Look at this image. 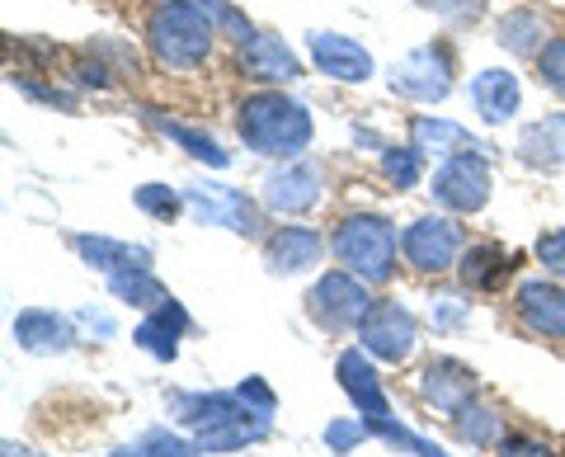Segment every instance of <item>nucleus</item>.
<instances>
[{
    "instance_id": "1",
    "label": "nucleus",
    "mask_w": 565,
    "mask_h": 457,
    "mask_svg": "<svg viewBox=\"0 0 565 457\" xmlns=\"http://www.w3.org/2000/svg\"><path fill=\"white\" fill-rule=\"evenodd\" d=\"M166 406H170L174 425H184L193 438H199V448L207 457L255 448L274 434V415L255 411L236 386L232 392H170Z\"/></svg>"
},
{
    "instance_id": "2",
    "label": "nucleus",
    "mask_w": 565,
    "mask_h": 457,
    "mask_svg": "<svg viewBox=\"0 0 565 457\" xmlns=\"http://www.w3.org/2000/svg\"><path fill=\"white\" fill-rule=\"evenodd\" d=\"M236 132L264 161H302V151L316 137V123L302 99H292L282 91H255L241 99Z\"/></svg>"
},
{
    "instance_id": "3",
    "label": "nucleus",
    "mask_w": 565,
    "mask_h": 457,
    "mask_svg": "<svg viewBox=\"0 0 565 457\" xmlns=\"http://www.w3.org/2000/svg\"><path fill=\"white\" fill-rule=\"evenodd\" d=\"M217 24L199 0H161L147 20V47L166 72H199L212 57Z\"/></svg>"
},
{
    "instance_id": "4",
    "label": "nucleus",
    "mask_w": 565,
    "mask_h": 457,
    "mask_svg": "<svg viewBox=\"0 0 565 457\" xmlns=\"http://www.w3.org/2000/svg\"><path fill=\"white\" fill-rule=\"evenodd\" d=\"M396 226L382 213H349L330 236V255L340 269L359 274L363 284H386L396 274Z\"/></svg>"
},
{
    "instance_id": "5",
    "label": "nucleus",
    "mask_w": 565,
    "mask_h": 457,
    "mask_svg": "<svg viewBox=\"0 0 565 457\" xmlns=\"http://www.w3.org/2000/svg\"><path fill=\"white\" fill-rule=\"evenodd\" d=\"M373 284H363L359 274L349 269H326L316 284L307 288V316L316 330H326V336H353L367 311L377 307V297L367 293Z\"/></svg>"
},
{
    "instance_id": "6",
    "label": "nucleus",
    "mask_w": 565,
    "mask_h": 457,
    "mask_svg": "<svg viewBox=\"0 0 565 457\" xmlns=\"http://www.w3.org/2000/svg\"><path fill=\"white\" fill-rule=\"evenodd\" d=\"M486 151L490 147H467V151L448 156V161H438L434 180H429V193H434V203L444 208V213L471 217V213H481V208L490 203L494 180H490Z\"/></svg>"
},
{
    "instance_id": "7",
    "label": "nucleus",
    "mask_w": 565,
    "mask_h": 457,
    "mask_svg": "<svg viewBox=\"0 0 565 457\" xmlns=\"http://www.w3.org/2000/svg\"><path fill=\"white\" fill-rule=\"evenodd\" d=\"M184 199H189V213L199 217L203 226H222L232 236H245L255 241L264 232V213L245 189H232V184H217V180H193L184 184Z\"/></svg>"
},
{
    "instance_id": "8",
    "label": "nucleus",
    "mask_w": 565,
    "mask_h": 457,
    "mask_svg": "<svg viewBox=\"0 0 565 457\" xmlns=\"http://www.w3.org/2000/svg\"><path fill=\"white\" fill-rule=\"evenodd\" d=\"M462 251H467V236L448 213H424L401 232V259L415 274H448L457 269Z\"/></svg>"
},
{
    "instance_id": "9",
    "label": "nucleus",
    "mask_w": 565,
    "mask_h": 457,
    "mask_svg": "<svg viewBox=\"0 0 565 457\" xmlns=\"http://www.w3.org/2000/svg\"><path fill=\"white\" fill-rule=\"evenodd\" d=\"M452 47L448 43H424L411 47L405 57L386 72L392 91L401 99H415V104H444L452 95Z\"/></svg>"
},
{
    "instance_id": "10",
    "label": "nucleus",
    "mask_w": 565,
    "mask_h": 457,
    "mask_svg": "<svg viewBox=\"0 0 565 457\" xmlns=\"http://www.w3.org/2000/svg\"><path fill=\"white\" fill-rule=\"evenodd\" d=\"M321 199H326V170L316 161H307V156L302 161L274 166L269 174H264V184H259L264 213H278V217H302Z\"/></svg>"
},
{
    "instance_id": "11",
    "label": "nucleus",
    "mask_w": 565,
    "mask_h": 457,
    "mask_svg": "<svg viewBox=\"0 0 565 457\" xmlns=\"http://www.w3.org/2000/svg\"><path fill=\"white\" fill-rule=\"evenodd\" d=\"M307 52H311V66L340 85H363L377 76V62L359 39L349 33H334V29H311L307 33Z\"/></svg>"
},
{
    "instance_id": "12",
    "label": "nucleus",
    "mask_w": 565,
    "mask_h": 457,
    "mask_svg": "<svg viewBox=\"0 0 565 457\" xmlns=\"http://www.w3.org/2000/svg\"><path fill=\"white\" fill-rule=\"evenodd\" d=\"M359 344L382 363H405L419 344V326L401 302H377L359 326Z\"/></svg>"
},
{
    "instance_id": "13",
    "label": "nucleus",
    "mask_w": 565,
    "mask_h": 457,
    "mask_svg": "<svg viewBox=\"0 0 565 457\" xmlns=\"http://www.w3.org/2000/svg\"><path fill=\"white\" fill-rule=\"evenodd\" d=\"M236 66L250 81L269 85V91H278V85H292L297 76H302V62H297V52L282 43V39H274V33H264V29H250L236 43Z\"/></svg>"
},
{
    "instance_id": "14",
    "label": "nucleus",
    "mask_w": 565,
    "mask_h": 457,
    "mask_svg": "<svg viewBox=\"0 0 565 457\" xmlns=\"http://www.w3.org/2000/svg\"><path fill=\"white\" fill-rule=\"evenodd\" d=\"M334 378H340L344 396L359 406L363 419H386L392 415V396H386V386H382L377 368H373V354H367L363 344L340 349V359H334Z\"/></svg>"
},
{
    "instance_id": "15",
    "label": "nucleus",
    "mask_w": 565,
    "mask_h": 457,
    "mask_svg": "<svg viewBox=\"0 0 565 457\" xmlns=\"http://www.w3.org/2000/svg\"><path fill=\"white\" fill-rule=\"evenodd\" d=\"M330 251V241L316 232V226H278V232L264 236V265L274 278H292L321 265V255Z\"/></svg>"
},
{
    "instance_id": "16",
    "label": "nucleus",
    "mask_w": 565,
    "mask_h": 457,
    "mask_svg": "<svg viewBox=\"0 0 565 457\" xmlns=\"http://www.w3.org/2000/svg\"><path fill=\"white\" fill-rule=\"evenodd\" d=\"M415 386H419V396L429 401L434 411H444V415H457L462 406H471L476 392H481L476 373L467 363H457V359H429L415 373Z\"/></svg>"
},
{
    "instance_id": "17",
    "label": "nucleus",
    "mask_w": 565,
    "mask_h": 457,
    "mask_svg": "<svg viewBox=\"0 0 565 457\" xmlns=\"http://www.w3.org/2000/svg\"><path fill=\"white\" fill-rule=\"evenodd\" d=\"M519 321L542 340H565V284L556 278H523L514 293Z\"/></svg>"
},
{
    "instance_id": "18",
    "label": "nucleus",
    "mask_w": 565,
    "mask_h": 457,
    "mask_svg": "<svg viewBox=\"0 0 565 457\" xmlns=\"http://www.w3.org/2000/svg\"><path fill=\"white\" fill-rule=\"evenodd\" d=\"M14 344L24 349V354H39V359H52V354H66L71 344H76V321L62 311H47V307H24L20 316H14L10 326Z\"/></svg>"
},
{
    "instance_id": "19",
    "label": "nucleus",
    "mask_w": 565,
    "mask_h": 457,
    "mask_svg": "<svg viewBox=\"0 0 565 457\" xmlns=\"http://www.w3.org/2000/svg\"><path fill=\"white\" fill-rule=\"evenodd\" d=\"M193 330V321H189V311H184V302H161L156 311H147L141 321L132 326V344L141 349V354H151L156 363H174L180 359V340Z\"/></svg>"
},
{
    "instance_id": "20",
    "label": "nucleus",
    "mask_w": 565,
    "mask_h": 457,
    "mask_svg": "<svg viewBox=\"0 0 565 457\" xmlns=\"http://www.w3.org/2000/svg\"><path fill=\"white\" fill-rule=\"evenodd\" d=\"M467 95H471L476 118L490 123V128H500V123H509V118L519 114V104H523V81H519L514 72H504V66H486V72L471 76Z\"/></svg>"
},
{
    "instance_id": "21",
    "label": "nucleus",
    "mask_w": 565,
    "mask_h": 457,
    "mask_svg": "<svg viewBox=\"0 0 565 457\" xmlns=\"http://www.w3.org/2000/svg\"><path fill=\"white\" fill-rule=\"evenodd\" d=\"M71 251H76L90 269H99L104 278L118 274V269H151V259H156L147 245H132V241H118V236H99V232H76V236H71Z\"/></svg>"
},
{
    "instance_id": "22",
    "label": "nucleus",
    "mask_w": 565,
    "mask_h": 457,
    "mask_svg": "<svg viewBox=\"0 0 565 457\" xmlns=\"http://www.w3.org/2000/svg\"><path fill=\"white\" fill-rule=\"evenodd\" d=\"M141 118H147V123H151V128L161 132V137H170V142L180 147L184 156H193V161H199V166H207V170H226V166H232V151H222V142H217V137H212V132H203V128H193V123L166 118L161 109H147Z\"/></svg>"
},
{
    "instance_id": "23",
    "label": "nucleus",
    "mask_w": 565,
    "mask_h": 457,
    "mask_svg": "<svg viewBox=\"0 0 565 457\" xmlns=\"http://www.w3.org/2000/svg\"><path fill=\"white\" fill-rule=\"evenodd\" d=\"M509 274H514V255L494 241H476L462 251V259H457V278L467 284V293H494Z\"/></svg>"
},
{
    "instance_id": "24",
    "label": "nucleus",
    "mask_w": 565,
    "mask_h": 457,
    "mask_svg": "<svg viewBox=\"0 0 565 457\" xmlns=\"http://www.w3.org/2000/svg\"><path fill=\"white\" fill-rule=\"evenodd\" d=\"M411 147L424 151V161H448V156L457 151H467V147H481L476 137L462 128V123H452V118H438V114H415L411 118Z\"/></svg>"
},
{
    "instance_id": "25",
    "label": "nucleus",
    "mask_w": 565,
    "mask_h": 457,
    "mask_svg": "<svg viewBox=\"0 0 565 457\" xmlns=\"http://www.w3.org/2000/svg\"><path fill=\"white\" fill-rule=\"evenodd\" d=\"M494 43H500L509 57H533L537 62V52L552 43V33H546V20L537 10H509L504 20H500V29H494Z\"/></svg>"
},
{
    "instance_id": "26",
    "label": "nucleus",
    "mask_w": 565,
    "mask_h": 457,
    "mask_svg": "<svg viewBox=\"0 0 565 457\" xmlns=\"http://www.w3.org/2000/svg\"><path fill=\"white\" fill-rule=\"evenodd\" d=\"M519 156L537 170H556V161L565 156V118L527 123V128L519 132Z\"/></svg>"
},
{
    "instance_id": "27",
    "label": "nucleus",
    "mask_w": 565,
    "mask_h": 457,
    "mask_svg": "<svg viewBox=\"0 0 565 457\" xmlns=\"http://www.w3.org/2000/svg\"><path fill=\"white\" fill-rule=\"evenodd\" d=\"M109 293H114V302L141 307V311H156L161 302H170V288L151 269H118V274H109Z\"/></svg>"
},
{
    "instance_id": "28",
    "label": "nucleus",
    "mask_w": 565,
    "mask_h": 457,
    "mask_svg": "<svg viewBox=\"0 0 565 457\" xmlns=\"http://www.w3.org/2000/svg\"><path fill=\"white\" fill-rule=\"evenodd\" d=\"M452 429L462 444L471 448H500V438H504V415L494 411V406H481V401H471V406H462L452 415Z\"/></svg>"
},
{
    "instance_id": "29",
    "label": "nucleus",
    "mask_w": 565,
    "mask_h": 457,
    "mask_svg": "<svg viewBox=\"0 0 565 457\" xmlns=\"http://www.w3.org/2000/svg\"><path fill=\"white\" fill-rule=\"evenodd\" d=\"M132 203L147 217H156V222H174L189 208L184 189H170V184H141V189H132Z\"/></svg>"
},
{
    "instance_id": "30",
    "label": "nucleus",
    "mask_w": 565,
    "mask_h": 457,
    "mask_svg": "<svg viewBox=\"0 0 565 457\" xmlns=\"http://www.w3.org/2000/svg\"><path fill=\"white\" fill-rule=\"evenodd\" d=\"M373 425V438H382V444H392V448H401V453H415V457H448L444 448L434 444V438H424V434H415V429H405L401 419H367Z\"/></svg>"
},
{
    "instance_id": "31",
    "label": "nucleus",
    "mask_w": 565,
    "mask_h": 457,
    "mask_svg": "<svg viewBox=\"0 0 565 457\" xmlns=\"http://www.w3.org/2000/svg\"><path fill=\"white\" fill-rule=\"evenodd\" d=\"M137 448H141V457H203L199 438H184L180 429H170V425H151L147 434L137 438Z\"/></svg>"
},
{
    "instance_id": "32",
    "label": "nucleus",
    "mask_w": 565,
    "mask_h": 457,
    "mask_svg": "<svg viewBox=\"0 0 565 457\" xmlns=\"http://www.w3.org/2000/svg\"><path fill=\"white\" fill-rule=\"evenodd\" d=\"M382 174L396 189H419V180H424V151H415V147H382Z\"/></svg>"
},
{
    "instance_id": "33",
    "label": "nucleus",
    "mask_w": 565,
    "mask_h": 457,
    "mask_svg": "<svg viewBox=\"0 0 565 457\" xmlns=\"http://www.w3.org/2000/svg\"><path fill=\"white\" fill-rule=\"evenodd\" d=\"M373 438V425H367L363 415H344V419H330L326 425V448L330 453H353L359 444Z\"/></svg>"
},
{
    "instance_id": "34",
    "label": "nucleus",
    "mask_w": 565,
    "mask_h": 457,
    "mask_svg": "<svg viewBox=\"0 0 565 457\" xmlns=\"http://www.w3.org/2000/svg\"><path fill=\"white\" fill-rule=\"evenodd\" d=\"M537 76L556 99H565V39H552L537 52Z\"/></svg>"
},
{
    "instance_id": "35",
    "label": "nucleus",
    "mask_w": 565,
    "mask_h": 457,
    "mask_svg": "<svg viewBox=\"0 0 565 457\" xmlns=\"http://www.w3.org/2000/svg\"><path fill=\"white\" fill-rule=\"evenodd\" d=\"M533 251H537V259H542L546 278H556V284H565V226H552V232H542Z\"/></svg>"
},
{
    "instance_id": "36",
    "label": "nucleus",
    "mask_w": 565,
    "mask_h": 457,
    "mask_svg": "<svg viewBox=\"0 0 565 457\" xmlns=\"http://www.w3.org/2000/svg\"><path fill=\"white\" fill-rule=\"evenodd\" d=\"M419 6L448 24H476L486 14V0H419Z\"/></svg>"
},
{
    "instance_id": "37",
    "label": "nucleus",
    "mask_w": 565,
    "mask_h": 457,
    "mask_svg": "<svg viewBox=\"0 0 565 457\" xmlns=\"http://www.w3.org/2000/svg\"><path fill=\"white\" fill-rule=\"evenodd\" d=\"M434 326L438 330H457V326H467V316H471V302H462V297H434Z\"/></svg>"
},
{
    "instance_id": "38",
    "label": "nucleus",
    "mask_w": 565,
    "mask_h": 457,
    "mask_svg": "<svg viewBox=\"0 0 565 457\" xmlns=\"http://www.w3.org/2000/svg\"><path fill=\"white\" fill-rule=\"evenodd\" d=\"M494 457H556L552 448L542 444V438H527V434H504Z\"/></svg>"
},
{
    "instance_id": "39",
    "label": "nucleus",
    "mask_w": 565,
    "mask_h": 457,
    "mask_svg": "<svg viewBox=\"0 0 565 457\" xmlns=\"http://www.w3.org/2000/svg\"><path fill=\"white\" fill-rule=\"evenodd\" d=\"M236 392L250 401L255 411H264V415H274V411H278V396H274V386L264 382V378H245V382H236Z\"/></svg>"
},
{
    "instance_id": "40",
    "label": "nucleus",
    "mask_w": 565,
    "mask_h": 457,
    "mask_svg": "<svg viewBox=\"0 0 565 457\" xmlns=\"http://www.w3.org/2000/svg\"><path fill=\"white\" fill-rule=\"evenodd\" d=\"M76 326H85V330H95V336H104V340H114L118 336V321L109 311H95V307H85L81 316H76Z\"/></svg>"
},
{
    "instance_id": "41",
    "label": "nucleus",
    "mask_w": 565,
    "mask_h": 457,
    "mask_svg": "<svg viewBox=\"0 0 565 457\" xmlns=\"http://www.w3.org/2000/svg\"><path fill=\"white\" fill-rule=\"evenodd\" d=\"M0 457H47L39 448H29V444H14V438H6V448H0Z\"/></svg>"
},
{
    "instance_id": "42",
    "label": "nucleus",
    "mask_w": 565,
    "mask_h": 457,
    "mask_svg": "<svg viewBox=\"0 0 565 457\" xmlns=\"http://www.w3.org/2000/svg\"><path fill=\"white\" fill-rule=\"evenodd\" d=\"M109 457H141V448H137V444H122V448H114Z\"/></svg>"
}]
</instances>
